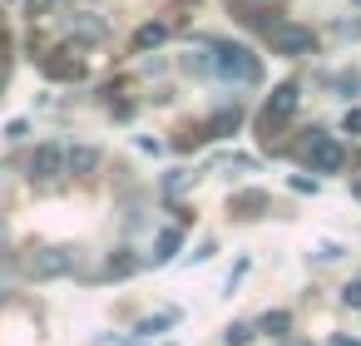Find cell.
I'll use <instances>...</instances> for the list:
<instances>
[{
    "label": "cell",
    "instance_id": "ba28073f",
    "mask_svg": "<svg viewBox=\"0 0 361 346\" xmlns=\"http://www.w3.org/2000/svg\"><path fill=\"white\" fill-rule=\"evenodd\" d=\"M164 40H169V25H164V20H149V25L134 30V50H139V55H144V50H159Z\"/></svg>",
    "mask_w": 361,
    "mask_h": 346
},
{
    "label": "cell",
    "instance_id": "603a6c76",
    "mask_svg": "<svg viewBox=\"0 0 361 346\" xmlns=\"http://www.w3.org/2000/svg\"><path fill=\"white\" fill-rule=\"evenodd\" d=\"M356 6H361V0H356Z\"/></svg>",
    "mask_w": 361,
    "mask_h": 346
},
{
    "label": "cell",
    "instance_id": "9a60e30c",
    "mask_svg": "<svg viewBox=\"0 0 361 346\" xmlns=\"http://www.w3.org/2000/svg\"><path fill=\"white\" fill-rule=\"evenodd\" d=\"M287 326H292L287 311H267V316L257 321V331H267V336H287Z\"/></svg>",
    "mask_w": 361,
    "mask_h": 346
},
{
    "label": "cell",
    "instance_id": "44dd1931",
    "mask_svg": "<svg viewBox=\"0 0 361 346\" xmlns=\"http://www.w3.org/2000/svg\"><path fill=\"white\" fill-rule=\"evenodd\" d=\"M331 346H361V341H351V336H331Z\"/></svg>",
    "mask_w": 361,
    "mask_h": 346
},
{
    "label": "cell",
    "instance_id": "8fae6325",
    "mask_svg": "<svg viewBox=\"0 0 361 346\" xmlns=\"http://www.w3.org/2000/svg\"><path fill=\"white\" fill-rule=\"evenodd\" d=\"M94 168H99V154H94L90 144L70 149V173H94Z\"/></svg>",
    "mask_w": 361,
    "mask_h": 346
},
{
    "label": "cell",
    "instance_id": "9c48e42d",
    "mask_svg": "<svg viewBox=\"0 0 361 346\" xmlns=\"http://www.w3.org/2000/svg\"><path fill=\"white\" fill-rule=\"evenodd\" d=\"M70 35H80V40H104V20L99 16H70Z\"/></svg>",
    "mask_w": 361,
    "mask_h": 346
},
{
    "label": "cell",
    "instance_id": "4fadbf2b",
    "mask_svg": "<svg viewBox=\"0 0 361 346\" xmlns=\"http://www.w3.org/2000/svg\"><path fill=\"white\" fill-rule=\"evenodd\" d=\"M252 336H257L252 321H228V326H223V341H228V346H247Z\"/></svg>",
    "mask_w": 361,
    "mask_h": 346
},
{
    "label": "cell",
    "instance_id": "30bf717a",
    "mask_svg": "<svg viewBox=\"0 0 361 346\" xmlns=\"http://www.w3.org/2000/svg\"><path fill=\"white\" fill-rule=\"evenodd\" d=\"M178 242H183V233H178V228H164V233H159V242H154V262H173Z\"/></svg>",
    "mask_w": 361,
    "mask_h": 346
},
{
    "label": "cell",
    "instance_id": "d6986e66",
    "mask_svg": "<svg viewBox=\"0 0 361 346\" xmlns=\"http://www.w3.org/2000/svg\"><path fill=\"white\" fill-rule=\"evenodd\" d=\"M341 302H346V307H361V277H356V282H346V287H341Z\"/></svg>",
    "mask_w": 361,
    "mask_h": 346
},
{
    "label": "cell",
    "instance_id": "2e32d148",
    "mask_svg": "<svg viewBox=\"0 0 361 346\" xmlns=\"http://www.w3.org/2000/svg\"><path fill=\"white\" fill-rule=\"evenodd\" d=\"M331 85H336L341 94H361V75H356V70H346V75H336Z\"/></svg>",
    "mask_w": 361,
    "mask_h": 346
},
{
    "label": "cell",
    "instance_id": "6da1fadb",
    "mask_svg": "<svg viewBox=\"0 0 361 346\" xmlns=\"http://www.w3.org/2000/svg\"><path fill=\"white\" fill-rule=\"evenodd\" d=\"M213 75L238 80V85H257V80H262V65H257L252 50H243V45H213Z\"/></svg>",
    "mask_w": 361,
    "mask_h": 346
},
{
    "label": "cell",
    "instance_id": "52a82bcc",
    "mask_svg": "<svg viewBox=\"0 0 361 346\" xmlns=\"http://www.w3.org/2000/svg\"><path fill=\"white\" fill-rule=\"evenodd\" d=\"M238 124H243V109H238V104H233V109H218V114L203 124V139H223V134H233Z\"/></svg>",
    "mask_w": 361,
    "mask_h": 346
},
{
    "label": "cell",
    "instance_id": "7c38bea8",
    "mask_svg": "<svg viewBox=\"0 0 361 346\" xmlns=\"http://www.w3.org/2000/svg\"><path fill=\"white\" fill-rule=\"evenodd\" d=\"M262 208H267V193H243V198H233V213H238V218H262Z\"/></svg>",
    "mask_w": 361,
    "mask_h": 346
},
{
    "label": "cell",
    "instance_id": "3957f363",
    "mask_svg": "<svg viewBox=\"0 0 361 346\" xmlns=\"http://www.w3.org/2000/svg\"><path fill=\"white\" fill-rule=\"evenodd\" d=\"M75 262H80V252L75 247H40V252H30V277H65V272H75Z\"/></svg>",
    "mask_w": 361,
    "mask_h": 346
},
{
    "label": "cell",
    "instance_id": "ac0fdd59",
    "mask_svg": "<svg viewBox=\"0 0 361 346\" xmlns=\"http://www.w3.org/2000/svg\"><path fill=\"white\" fill-rule=\"evenodd\" d=\"M169 321H173V311H164V316H149V321H139V331H144V336H154V331H164Z\"/></svg>",
    "mask_w": 361,
    "mask_h": 346
},
{
    "label": "cell",
    "instance_id": "277c9868",
    "mask_svg": "<svg viewBox=\"0 0 361 346\" xmlns=\"http://www.w3.org/2000/svg\"><path fill=\"white\" fill-rule=\"evenodd\" d=\"M60 173H70V149H60V144H40V149L30 154V178L50 183V178H60Z\"/></svg>",
    "mask_w": 361,
    "mask_h": 346
},
{
    "label": "cell",
    "instance_id": "ffe728a7",
    "mask_svg": "<svg viewBox=\"0 0 361 346\" xmlns=\"http://www.w3.org/2000/svg\"><path fill=\"white\" fill-rule=\"evenodd\" d=\"M55 6H60V0H25L30 16H45V11H55Z\"/></svg>",
    "mask_w": 361,
    "mask_h": 346
},
{
    "label": "cell",
    "instance_id": "5b68a950",
    "mask_svg": "<svg viewBox=\"0 0 361 346\" xmlns=\"http://www.w3.org/2000/svg\"><path fill=\"white\" fill-rule=\"evenodd\" d=\"M267 40H272L277 55H307V50L317 45L307 25H267Z\"/></svg>",
    "mask_w": 361,
    "mask_h": 346
},
{
    "label": "cell",
    "instance_id": "e0dca14e",
    "mask_svg": "<svg viewBox=\"0 0 361 346\" xmlns=\"http://www.w3.org/2000/svg\"><path fill=\"white\" fill-rule=\"evenodd\" d=\"M134 267H139V262H134V257H114V262H109V267H104V272H109V277H129V272H134Z\"/></svg>",
    "mask_w": 361,
    "mask_h": 346
},
{
    "label": "cell",
    "instance_id": "5bb4252c",
    "mask_svg": "<svg viewBox=\"0 0 361 346\" xmlns=\"http://www.w3.org/2000/svg\"><path fill=\"white\" fill-rule=\"evenodd\" d=\"M45 70H50L55 80H80V75H85L80 60H45Z\"/></svg>",
    "mask_w": 361,
    "mask_h": 346
},
{
    "label": "cell",
    "instance_id": "8992f818",
    "mask_svg": "<svg viewBox=\"0 0 361 346\" xmlns=\"http://www.w3.org/2000/svg\"><path fill=\"white\" fill-rule=\"evenodd\" d=\"M302 154L312 159V168H317V173H341V149H336L326 134H317V129H312V139L302 144Z\"/></svg>",
    "mask_w": 361,
    "mask_h": 346
},
{
    "label": "cell",
    "instance_id": "7402d4cb",
    "mask_svg": "<svg viewBox=\"0 0 361 346\" xmlns=\"http://www.w3.org/2000/svg\"><path fill=\"white\" fill-rule=\"evenodd\" d=\"M277 346H312V341H287V336H282V341H277Z\"/></svg>",
    "mask_w": 361,
    "mask_h": 346
},
{
    "label": "cell",
    "instance_id": "7a4b0ae2",
    "mask_svg": "<svg viewBox=\"0 0 361 346\" xmlns=\"http://www.w3.org/2000/svg\"><path fill=\"white\" fill-rule=\"evenodd\" d=\"M297 99H302V94H297V85H292V80H287V85H277V89L267 94V104H262V114H257V124L267 129V139H272V129H282V124L297 114Z\"/></svg>",
    "mask_w": 361,
    "mask_h": 346
}]
</instances>
